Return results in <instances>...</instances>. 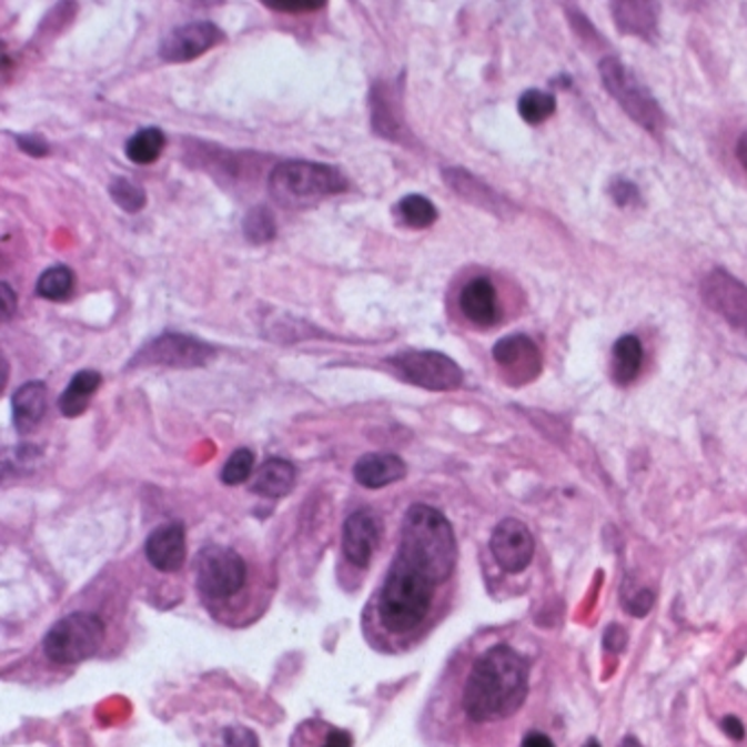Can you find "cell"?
<instances>
[{
    "label": "cell",
    "instance_id": "obj_19",
    "mask_svg": "<svg viewBox=\"0 0 747 747\" xmlns=\"http://www.w3.org/2000/svg\"><path fill=\"white\" fill-rule=\"evenodd\" d=\"M296 483V467L285 458H267L250 483V492L263 498H285Z\"/></svg>",
    "mask_w": 747,
    "mask_h": 747
},
{
    "label": "cell",
    "instance_id": "obj_20",
    "mask_svg": "<svg viewBox=\"0 0 747 747\" xmlns=\"http://www.w3.org/2000/svg\"><path fill=\"white\" fill-rule=\"evenodd\" d=\"M443 175H445L447 184L452 186V191H456L467 202H472L476 206H483V209H487V211H492L496 215H504L506 213L508 204L499 198L498 193L489 184L481 182L470 171H465L461 166H452V169H445Z\"/></svg>",
    "mask_w": 747,
    "mask_h": 747
},
{
    "label": "cell",
    "instance_id": "obj_16",
    "mask_svg": "<svg viewBox=\"0 0 747 747\" xmlns=\"http://www.w3.org/2000/svg\"><path fill=\"white\" fill-rule=\"evenodd\" d=\"M463 316L476 327H494L499 321V303L496 285L487 276L472 279L458 296Z\"/></svg>",
    "mask_w": 747,
    "mask_h": 747
},
{
    "label": "cell",
    "instance_id": "obj_23",
    "mask_svg": "<svg viewBox=\"0 0 747 747\" xmlns=\"http://www.w3.org/2000/svg\"><path fill=\"white\" fill-rule=\"evenodd\" d=\"M645 351L636 335H623L612 349V377L618 386H629L643 369Z\"/></svg>",
    "mask_w": 747,
    "mask_h": 747
},
{
    "label": "cell",
    "instance_id": "obj_21",
    "mask_svg": "<svg viewBox=\"0 0 747 747\" xmlns=\"http://www.w3.org/2000/svg\"><path fill=\"white\" fill-rule=\"evenodd\" d=\"M13 425L20 434L33 432L47 413V386L42 382H27L22 384L13 397Z\"/></svg>",
    "mask_w": 747,
    "mask_h": 747
},
{
    "label": "cell",
    "instance_id": "obj_31",
    "mask_svg": "<svg viewBox=\"0 0 747 747\" xmlns=\"http://www.w3.org/2000/svg\"><path fill=\"white\" fill-rule=\"evenodd\" d=\"M252 472H254V454L250 450H246V447H240L224 463V467H222V483L231 485V487L244 485L250 476H252Z\"/></svg>",
    "mask_w": 747,
    "mask_h": 747
},
{
    "label": "cell",
    "instance_id": "obj_10",
    "mask_svg": "<svg viewBox=\"0 0 747 747\" xmlns=\"http://www.w3.org/2000/svg\"><path fill=\"white\" fill-rule=\"evenodd\" d=\"M701 301L737 332L747 333V285L726 270L708 272L699 283Z\"/></svg>",
    "mask_w": 747,
    "mask_h": 747
},
{
    "label": "cell",
    "instance_id": "obj_8",
    "mask_svg": "<svg viewBox=\"0 0 747 747\" xmlns=\"http://www.w3.org/2000/svg\"><path fill=\"white\" fill-rule=\"evenodd\" d=\"M388 364L411 384L434 393L456 391L465 375L463 369L441 351L408 349L388 360Z\"/></svg>",
    "mask_w": 747,
    "mask_h": 747
},
{
    "label": "cell",
    "instance_id": "obj_11",
    "mask_svg": "<svg viewBox=\"0 0 747 747\" xmlns=\"http://www.w3.org/2000/svg\"><path fill=\"white\" fill-rule=\"evenodd\" d=\"M489 548L504 573L517 575L531 566L535 555V539L524 522L506 517L494 528Z\"/></svg>",
    "mask_w": 747,
    "mask_h": 747
},
{
    "label": "cell",
    "instance_id": "obj_44",
    "mask_svg": "<svg viewBox=\"0 0 747 747\" xmlns=\"http://www.w3.org/2000/svg\"><path fill=\"white\" fill-rule=\"evenodd\" d=\"M583 747H600V746H598V744H596L594 739H589V741H587V744H585V746Z\"/></svg>",
    "mask_w": 747,
    "mask_h": 747
},
{
    "label": "cell",
    "instance_id": "obj_39",
    "mask_svg": "<svg viewBox=\"0 0 747 747\" xmlns=\"http://www.w3.org/2000/svg\"><path fill=\"white\" fill-rule=\"evenodd\" d=\"M321 747H353V739L346 730H340V728H332L327 733V739L325 744Z\"/></svg>",
    "mask_w": 747,
    "mask_h": 747
},
{
    "label": "cell",
    "instance_id": "obj_17",
    "mask_svg": "<svg viewBox=\"0 0 747 747\" xmlns=\"http://www.w3.org/2000/svg\"><path fill=\"white\" fill-rule=\"evenodd\" d=\"M406 474H408V467L397 454L371 452V454H364L353 465V478L357 481V485L366 489H384L388 485L404 481Z\"/></svg>",
    "mask_w": 747,
    "mask_h": 747
},
{
    "label": "cell",
    "instance_id": "obj_22",
    "mask_svg": "<svg viewBox=\"0 0 747 747\" xmlns=\"http://www.w3.org/2000/svg\"><path fill=\"white\" fill-rule=\"evenodd\" d=\"M397 97H393V90L388 85H373L371 92V112H373V128L380 132V137L395 139L404 143V117L397 110Z\"/></svg>",
    "mask_w": 747,
    "mask_h": 747
},
{
    "label": "cell",
    "instance_id": "obj_35",
    "mask_svg": "<svg viewBox=\"0 0 747 747\" xmlns=\"http://www.w3.org/2000/svg\"><path fill=\"white\" fill-rule=\"evenodd\" d=\"M16 143H18V148H20L24 154L36 157V159L47 157L49 150H51L49 141H47L42 134H18V137H16Z\"/></svg>",
    "mask_w": 747,
    "mask_h": 747
},
{
    "label": "cell",
    "instance_id": "obj_24",
    "mask_svg": "<svg viewBox=\"0 0 747 747\" xmlns=\"http://www.w3.org/2000/svg\"><path fill=\"white\" fill-rule=\"evenodd\" d=\"M99 386H101V375L97 371H88V369L80 371L60 397V404H58L60 413L69 418L83 415L90 400L99 391Z\"/></svg>",
    "mask_w": 747,
    "mask_h": 747
},
{
    "label": "cell",
    "instance_id": "obj_30",
    "mask_svg": "<svg viewBox=\"0 0 747 747\" xmlns=\"http://www.w3.org/2000/svg\"><path fill=\"white\" fill-rule=\"evenodd\" d=\"M110 198L117 202L119 209H123L128 213H139L148 204L145 191L128 178H114L110 182Z\"/></svg>",
    "mask_w": 747,
    "mask_h": 747
},
{
    "label": "cell",
    "instance_id": "obj_18",
    "mask_svg": "<svg viewBox=\"0 0 747 747\" xmlns=\"http://www.w3.org/2000/svg\"><path fill=\"white\" fill-rule=\"evenodd\" d=\"M612 18L620 33L654 40L658 33V11L652 2H612Z\"/></svg>",
    "mask_w": 747,
    "mask_h": 747
},
{
    "label": "cell",
    "instance_id": "obj_13",
    "mask_svg": "<svg viewBox=\"0 0 747 747\" xmlns=\"http://www.w3.org/2000/svg\"><path fill=\"white\" fill-rule=\"evenodd\" d=\"M382 539V517L373 508L353 511L342 526L344 557L357 566L369 568Z\"/></svg>",
    "mask_w": 747,
    "mask_h": 747
},
{
    "label": "cell",
    "instance_id": "obj_25",
    "mask_svg": "<svg viewBox=\"0 0 747 747\" xmlns=\"http://www.w3.org/2000/svg\"><path fill=\"white\" fill-rule=\"evenodd\" d=\"M166 139L163 130L159 128H145L139 130L134 137L128 139L125 143V157L134 165H152L161 159L165 150Z\"/></svg>",
    "mask_w": 747,
    "mask_h": 747
},
{
    "label": "cell",
    "instance_id": "obj_14",
    "mask_svg": "<svg viewBox=\"0 0 747 747\" xmlns=\"http://www.w3.org/2000/svg\"><path fill=\"white\" fill-rule=\"evenodd\" d=\"M494 360L513 384H526L542 371V353L524 333H513L498 340L494 346Z\"/></svg>",
    "mask_w": 747,
    "mask_h": 747
},
{
    "label": "cell",
    "instance_id": "obj_26",
    "mask_svg": "<svg viewBox=\"0 0 747 747\" xmlns=\"http://www.w3.org/2000/svg\"><path fill=\"white\" fill-rule=\"evenodd\" d=\"M36 292L53 303H64L73 296L75 292V274L71 267L67 265H53L49 270H44L38 279Z\"/></svg>",
    "mask_w": 747,
    "mask_h": 747
},
{
    "label": "cell",
    "instance_id": "obj_28",
    "mask_svg": "<svg viewBox=\"0 0 747 747\" xmlns=\"http://www.w3.org/2000/svg\"><path fill=\"white\" fill-rule=\"evenodd\" d=\"M555 110H557L555 94L537 90V88L522 92V97L517 99V112L531 125H539L548 121L555 114Z\"/></svg>",
    "mask_w": 747,
    "mask_h": 747
},
{
    "label": "cell",
    "instance_id": "obj_42",
    "mask_svg": "<svg viewBox=\"0 0 747 747\" xmlns=\"http://www.w3.org/2000/svg\"><path fill=\"white\" fill-rule=\"evenodd\" d=\"M737 159H739V163H741L747 171V132H744V134L739 137V141H737Z\"/></svg>",
    "mask_w": 747,
    "mask_h": 747
},
{
    "label": "cell",
    "instance_id": "obj_33",
    "mask_svg": "<svg viewBox=\"0 0 747 747\" xmlns=\"http://www.w3.org/2000/svg\"><path fill=\"white\" fill-rule=\"evenodd\" d=\"M263 4L274 11H285V13H310V11H319L327 7L325 0H263Z\"/></svg>",
    "mask_w": 747,
    "mask_h": 747
},
{
    "label": "cell",
    "instance_id": "obj_2",
    "mask_svg": "<svg viewBox=\"0 0 747 747\" xmlns=\"http://www.w3.org/2000/svg\"><path fill=\"white\" fill-rule=\"evenodd\" d=\"M395 557L415 566L436 585L447 582L458 559L450 519L430 504H413L404 515Z\"/></svg>",
    "mask_w": 747,
    "mask_h": 747
},
{
    "label": "cell",
    "instance_id": "obj_7",
    "mask_svg": "<svg viewBox=\"0 0 747 747\" xmlns=\"http://www.w3.org/2000/svg\"><path fill=\"white\" fill-rule=\"evenodd\" d=\"M195 583L206 598H233L246 585V562L233 548L204 546L195 555Z\"/></svg>",
    "mask_w": 747,
    "mask_h": 747
},
{
    "label": "cell",
    "instance_id": "obj_4",
    "mask_svg": "<svg viewBox=\"0 0 747 747\" xmlns=\"http://www.w3.org/2000/svg\"><path fill=\"white\" fill-rule=\"evenodd\" d=\"M349 189V180L337 166L310 161H285L267 178V191L285 209H303Z\"/></svg>",
    "mask_w": 747,
    "mask_h": 747
},
{
    "label": "cell",
    "instance_id": "obj_34",
    "mask_svg": "<svg viewBox=\"0 0 747 747\" xmlns=\"http://www.w3.org/2000/svg\"><path fill=\"white\" fill-rule=\"evenodd\" d=\"M625 609L634 616H645L649 614V609L654 607V592L649 589H636V592H627L625 594Z\"/></svg>",
    "mask_w": 747,
    "mask_h": 747
},
{
    "label": "cell",
    "instance_id": "obj_15",
    "mask_svg": "<svg viewBox=\"0 0 747 747\" xmlns=\"http://www.w3.org/2000/svg\"><path fill=\"white\" fill-rule=\"evenodd\" d=\"M148 562L161 573H178L186 562V531L180 522L159 526L145 542Z\"/></svg>",
    "mask_w": 747,
    "mask_h": 747
},
{
    "label": "cell",
    "instance_id": "obj_36",
    "mask_svg": "<svg viewBox=\"0 0 747 747\" xmlns=\"http://www.w3.org/2000/svg\"><path fill=\"white\" fill-rule=\"evenodd\" d=\"M224 741L229 747H259L256 737L246 728H231L224 733Z\"/></svg>",
    "mask_w": 747,
    "mask_h": 747
},
{
    "label": "cell",
    "instance_id": "obj_43",
    "mask_svg": "<svg viewBox=\"0 0 747 747\" xmlns=\"http://www.w3.org/2000/svg\"><path fill=\"white\" fill-rule=\"evenodd\" d=\"M618 747H643V744H640L638 739H634V737H625V739L618 744Z\"/></svg>",
    "mask_w": 747,
    "mask_h": 747
},
{
    "label": "cell",
    "instance_id": "obj_9",
    "mask_svg": "<svg viewBox=\"0 0 747 747\" xmlns=\"http://www.w3.org/2000/svg\"><path fill=\"white\" fill-rule=\"evenodd\" d=\"M215 349L198 337L182 333H163L150 344H145L130 366H173V369H195L211 362Z\"/></svg>",
    "mask_w": 747,
    "mask_h": 747
},
{
    "label": "cell",
    "instance_id": "obj_38",
    "mask_svg": "<svg viewBox=\"0 0 747 747\" xmlns=\"http://www.w3.org/2000/svg\"><path fill=\"white\" fill-rule=\"evenodd\" d=\"M0 301H2V321L7 323L13 316L16 307H18L16 294H13V290L7 283H0Z\"/></svg>",
    "mask_w": 747,
    "mask_h": 747
},
{
    "label": "cell",
    "instance_id": "obj_1",
    "mask_svg": "<svg viewBox=\"0 0 747 747\" xmlns=\"http://www.w3.org/2000/svg\"><path fill=\"white\" fill-rule=\"evenodd\" d=\"M528 695V665L511 647L487 649L470 670L463 708L472 721L487 724L515 715Z\"/></svg>",
    "mask_w": 747,
    "mask_h": 747
},
{
    "label": "cell",
    "instance_id": "obj_37",
    "mask_svg": "<svg viewBox=\"0 0 747 747\" xmlns=\"http://www.w3.org/2000/svg\"><path fill=\"white\" fill-rule=\"evenodd\" d=\"M625 643H627V634H625V629L618 627V625H609L607 632H605V640H603L605 649L612 652V654H618V652L625 647Z\"/></svg>",
    "mask_w": 747,
    "mask_h": 747
},
{
    "label": "cell",
    "instance_id": "obj_32",
    "mask_svg": "<svg viewBox=\"0 0 747 747\" xmlns=\"http://www.w3.org/2000/svg\"><path fill=\"white\" fill-rule=\"evenodd\" d=\"M609 195L618 206H634L640 202V191L634 182L625 180V178H616L609 182Z\"/></svg>",
    "mask_w": 747,
    "mask_h": 747
},
{
    "label": "cell",
    "instance_id": "obj_41",
    "mask_svg": "<svg viewBox=\"0 0 747 747\" xmlns=\"http://www.w3.org/2000/svg\"><path fill=\"white\" fill-rule=\"evenodd\" d=\"M522 747H555V744L544 733H528L522 741Z\"/></svg>",
    "mask_w": 747,
    "mask_h": 747
},
{
    "label": "cell",
    "instance_id": "obj_40",
    "mask_svg": "<svg viewBox=\"0 0 747 747\" xmlns=\"http://www.w3.org/2000/svg\"><path fill=\"white\" fill-rule=\"evenodd\" d=\"M721 728H724V733H726L730 739H735V741H741V739L746 737V728H744V724H741L737 717H726V719L721 721Z\"/></svg>",
    "mask_w": 747,
    "mask_h": 747
},
{
    "label": "cell",
    "instance_id": "obj_3",
    "mask_svg": "<svg viewBox=\"0 0 747 747\" xmlns=\"http://www.w3.org/2000/svg\"><path fill=\"white\" fill-rule=\"evenodd\" d=\"M434 589L436 583L427 575L395 557L377 596L382 625L393 634L416 629L432 607Z\"/></svg>",
    "mask_w": 747,
    "mask_h": 747
},
{
    "label": "cell",
    "instance_id": "obj_27",
    "mask_svg": "<svg viewBox=\"0 0 747 747\" xmlns=\"http://www.w3.org/2000/svg\"><path fill=\"white\" fill-rule=\"evenodd\" d=\"M397 215L408 229H430L438 220V211L430 198L411 193L397 202Z\"/></svg>",
    "mask_w": 747,
    "mask_h": 747
},
{
    "label": "cell",
    "instance_id": "obj_6",
    "mask_svg": "<svg viewBox=\"0 0 747 747\" xmlns=\"http://www.w3.org/2000/svg\"><path fill=\"white\" fill-rule=\"evenodd\" d=\"M105 638V625L97 614L73 612L47 632L44 636V654L53 665H80L92 658Z\"/></svg>",
    "mask_w": 747,
    "mask_h": 747
},
{
    "label": "cell",
    "instance_id": "obj_12",
    "mask_svg": "<svg viewBox=\"0 0 747 747\" xmlns=\"http://www.w3.org/2000/svg\"><path fill=\"white\" fill-rule=\"evenodd\" d=\"M226 40L224 31L213 24V22H189V24H182L178 29H173L163 44H161V58L165 62H175V64H182V62H191V60H198L200 55H204L206 51L215 49L218 44H222Z\"/></svg>",
    "mask_w": 747,
    "mask_h": 747
},
{
    "label": "cell",
    "instance_id": "obj_29",
    "mask_svg": "<svg viewBox=\"0 0 747 747\" xmlns=\"http://www.w3.org/2000/svg\"><path fill=\"white\" fill-rule=\"evenodd\" d=\"M244 233L252 244H267L276 238V218L274 213L259 204L250 209L244 218Z\"/></svg>",
    "mask_w": 747,
    "mask_h": 747
},
{
    "label": "cell",
    "instance_id": "obj_5",
    "mask_svg": "<svg viewBox=\"0 0 747 747\" xmlns=\"http://www.w3.org/2000/svg\"><path fill=\"white\" fill-rule=\"evenodd\" d=\"M600 82L616 99V103L629 114L632 121L643 125L652 134H663L666 112L652 90L640 82L618 58H603L598 64Z\"/></svg>",
    "mask_w": 747,
    "mask_h": 747
}]
</instances>
